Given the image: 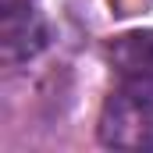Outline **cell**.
Returning a JSON list of instances; mask_svg holds the SVG:
<instances>
[{
    "mask_svg": "<svg viewBox=\"0 0 153 153\" xmlns=\"http://www.w3.org/2000/svg\"><path fill=\"white\" fill-rule=\"evenodd\" d=\"M0 46L4 61H29L46 46L43 18L29 0H4V22H0Z\"/></svg>",
    "mask_w": 153,
    "mask_h": 153,
    "instance_id": "obj_3",
    "label": "cell"
},
{
    "mask_svg": "<svg viewBox=\"0 0 153 153\" xmlns=\"http://www.w3.org/2000/svg\"><path fill=\"white\" fill-rule=\"evenodd\" d=\"M96 132L111 150H153V96L135 89L107 96Z\"/></svg>",
    "mask_w": 153,
    "mask_h": 153,
    "instance_id": "obj_1",
    "label": "cell"
},
{
    "mask_svg": "<svg viewBox=\"0 0 153 153\" xmlns=\"http://www.w3.org/2000/svg\"><path fill=\"white\" fill-rule=\"evenodd\" d=\"M107 57H111L114 75L125 82V89L153 96V29L117 36L107 46Z\"/></svg>",
    "mask_w": 153,
    "mask_h": 153,
    "instance_id": "obj_2",
    "label": "cell"
}]
</instances>
